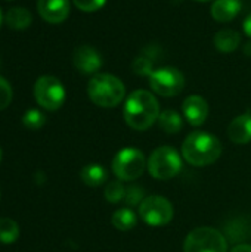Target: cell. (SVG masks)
<instances>
[{
	"label": "cell",
	"instance_id": "1",
	"mask_svg": "<svg viewBox=\"0 0 251 252\" xmlns=\"http://www.w3.org/2000/svg\"><path fill=\"white\" fill-rule=\"evenodd\" d=\"M123 117L126 124L138 131H145L158 121L160 105L155 96L143 89L132 92L124 103Z\"/></svg>",
	"mask_w": 251,
	"mask_h": 252
},
{
	"label": "cell",
	"instance_id": "2",
	"mask_svg": "<svg viewBox=\"0 0 251 252\" xmlns=\"http://www.w3.org/2000/svg\"><path fill=\"white\" fill-rule=\"evenodd\" d=\"M222 155L220 140L207 131L191 133L182 145V157L194 167H206L216 162Z\"/></svg>",
	"mask_w": 251,
	"mask_h": 252
},
{
	"label": "cell",
	"instance_id": "3",
	"mask_svg": "<svg viewBox=\"0 0 251 252\" xmlns=\"http://www.w3.org/2000/svg\"><path fill=\"white\" fill-rule=\"evenodd\" d=\"M90 100L101 108H115L126 96L123 81L112 74H95L87 84Z\"/></svg>",
	"mask_w": 251,
	"mask_h": 252
},
{
	"label": "cell",
	"instance_id": "4",
	"mask_svg": "<svg viewBox=\"0 0 251 252\" xmlns=\"http://www.w3.org/2000/svg\"><path fill=\"white\" fill-rule=\"evenodd\" d=\"M148 171L157 180H169L182 170V158L172 146H160L148 158Z\"/></svg>",
	"mask_w": 251,
	"mask_h": 252
},
{
	"label": "cell",
	"instance_id": "5",
	"mask_svg": "<svg viewBox=\"0 0 251 252\" xmlns=\"http://www.w3.org/2000/svg\"><path fill=\"white\" fill-rule=\"evenodd\" d=\"M146 168V159L142 151L136 148H124L118 151L112 159V171L123 182L139 179Z\"/></svg>",
	"mask_w": 251,
	"mask_h": 252
},
{
	"label": "cell",
	"instance_id": "6",
	"mask_svg": "<svg viewBox=\"0 0 251 252\" xmlns=\"http://www.w3.org/2000/svg\"><path fill=\"white\" fill-rule=\"evenodd\" d=\"M183 252H228V242L217 229L197 227L188 233Z\"/></svg>",
	"mask_w": 251,
	"mask_h": 252
},
{
	"label": "cell",
	"instance_id": "7",
	"mask_svg": "<svg viewBox=\"0 0 251 252\" xmlns=\"http://www.w3.org/2000/svg\"><path fill=\"white\" fill-rule=\"evenodd\" d=\"M34 97L46 111H56L65 102V89L56 77L43 75L34 84Z\"/></svg>",
	"mask_w": 251,
	"mask_h": 252
},
{
	"label": "cell",
	"instance_id": "8",
	"mask_svg": "<svg viewBox=\"0 0 251 252\" xmlns=\"http://www.w3.org/2000/svg\"><path fill=\"white\" fill-rule=\"evenodd\" d=\"M173 205L169 199L163 196H148L139 205V217L143 223L152 227L166 226L173 219Z\"/></svg>",
	"mask_w": 251,
	"mask_h": 252
},
{
	"label": "cell",
	"instance_id": "9",
	"mask_svg": "<svg viewBox=\"0 0 251 252\" xmlns=\"http://www.w3.org/2000/svg\"><path fill=\"white\" fill-rule=\"evenodd\" d=\"M149 84L152 92L157 94L163 97H173L183 90L185 77L179 69L173 66H163L152 71L149 75Z\"/></svg>",
	"mask_w": 251,
	"mask_h": 252
},
{
	"label": "cell",
	"instance_id": "10",
	"mask_svg": "<svg viewBox=\"0 0 251 252\" xmlns=\"http://www.w3.org/2000/svg\"><path fill=\"white\" fill-rule=\"evenodd\" d=\"M72 62L74 66L81 72V74H96L101 66H102V56L96 49H93L89 44L78 46L74 50L72 55Z\"/></svg>",
	"mask_w": 251,
	"mask_h": 252
},
{
	"label": "cell",
	"instance_id": "11",
	"mask_svg": "<svg viewBox=\"0 0 251 252\" xmlns=\"http://www.w3.org/2000/svg\"><path fill=\"white\" fill-rule=\"evenodd\" d=\"M40 16L50 24H61L70 15V0H38Z\"/></svg>",
	"mask_w": 251,
	"mask_h": 252
},
{
	"label": "cell",
	"instance_id": "12",
	"mask_svg": "<svg viewBox=\"0 0 251 252\" xmlns=\"http://www.w3.org/2000/svg\"><path fill=\"white\" fill-rule=\"evenodd\" d=\"M182 111H183V115L188 120V123L195 127L204 124V121L209 117V105H207L206 99L198 94L188 96L183 100Z\"/></svg>",
	"mask_w": 251,
	"mask_h": 252
},
{
	"label": "cell",
	"instance_id": "13",
	"mask_svg": "<svg viewBox=\"0 0 251 252\" xmlns=\"http://www.w3.org/2000/svg\"><path fill=\"white\" fill-rule=\"evenodd\" d=\"M228 137L237 145L251 142V114L246 112L235 117L228 126Z\"/></svg>",
	"mask_w": 251,
	"mask_h": 252
},
{
	"label": "cell",
	"instance_id": "14",
	"mask_svg": "<svg viewBox=\"0 0 251 252\" xmlns=\"http://www.w3.org/2000/svg\"><path fill=\"white\" fill-rule=\"evenodd\" d=\"M241 10L240 0H215L212 4V16L217 22H229L232 21Z\"/></svg>",
	"mask_w": 251,
	"mask_h": 252
},
{
	"label": "cell",
	"instance_id": "15",
	"mask_svg": "<svg viewBox=\"0 0 251 252\" xmlns=\"http://www.w3.org/2000/svg\"><path fill=\"white\" fill-rule=\"evenodd\" d=\"M241 43V35L238 31L231 30V28H225L220 30L215 38H213V44L217 50L223 52V53H231L234 52Z\"/></svg>",
	"mask_w": 251,
	"mask_h": 252
},
{
	"label": "cell",
	"instance_id": "16",
	"mask_svg": "<svg viewBox=\"0 0 251 252\" xmlns=\"http://www.w3.org/2000/svg\"><path fill=\"white\" fill-rule=\"evenodd\" d=\"M158 126H160V128L164 133H167V134H176V133H179L182 130L183 120L179 115V112H176L175 109H166V111L160 112Z\"/></svg>",
	"mask_w": 251,
	"mask_h": 252
},
{
	"label": "cell",
	"instance_id": "17",
	"mask_svg": "<svg viewBox=\"0 0 251 252\" xmlns=\"http://www.w3.org/2000/svg\"><path fill=\"white\" fill-rule=\"evenodd\" d=\"M80 177H81L84 185L96 188V186H101V185H104L107 182L108 173H107V170L104 167H101L98 164H90V165H86L81 170Z\"/></svg>",
	"mask_w": 251,
	"mask_h": 252
},
{
	"label": "cell",
	"instance_id": "18",
	"mask_svg": "<svg viewBox=\"0 0 251 252\" xmlns=\"http://www.w3.org/2000/svg\"><path fill=\"white\" fill-rule=\"evenodd\" d=\"M4 21L13 30H24L31 24L33 16L25 7H12L7 10Z\"/></svg>",
	"mask_w": 251,
	"mask_h": 252
},
{
	"label": "cell",
	"instance_id": "19",
	"mask_svg": "<svg viewBox=\"0 0 251 252\" xmlns=\"http://www.w3.org/2000/svg\"><path fill=\"white\" fill-rule=\"evenodd\" d=\"M112 226L120 232H129L136 227L138 217L130 208H120L112 214Z\"/></svg>",
	"mask_w": 251,
	"mask_h": 252
},
{
	"label": "cell",
	"instance_id": "20",
	"mask_svg": "<svg viewBox=\"0 0 251 252\" xmlns=\"http://www.w3.org/2000/svg\"><path fill=\"white\" fill-rule=\"evenodd\" d=\"M19 236V226L12 219H0V242L13 244Z\"/></svg>",
	"mask_w": 251,
	"mask_h": 252
},
{
	"label": "cell",
	"instance_id": "21",
	"mask_svg": "<svg viewBox=\"0 0 251 252\" xmlns=\"http://www.w3.org/2000/svg\"><path fill=\"white\" fill-rule=\"evenodd\" d=\"M104 196L108 202L111 204H117L120 201H124V196H126V188L124 185L120 182V180H114V182H109L107 186H105V192H104Z\"/></svg>",
	"mask_w": 251,
	"mask_h": 252
},
{
	"label": "cell",
	"instance_id": "22",
	"mask_svg": "<svg viewBox=\"0 0 251 252\" xmlns=\"http://www.w3.org/2000/svg\"><path fill=\"white\" fill-rule=\"evenodd\" d=\"M22 123L30 130H38V128H41L44 126L46 117L38 109H28L22 117Z\"/></svg>",
	"mask_w": 251,
	"mask_h": 252
},
{
	"label": "cell",
	"instance_id": "23",
	"mask_svg": "<svg viewBox=\"0 0 251 252\" xmlns=\"http://www.w3.org/2000/svg\"><path fill=\"white\" fill-rule=\"evenodd\" d=\"M143 189L136 186V185H132L129 188H126V196H124V202L126 205L129 207H135V205H141L142 201H143Z\"/></svg>",
	"mask_w": 251,
	"mask_h": 252
},
{
	"label": "cell",
	"instance_id": "24",
	"mask_svg": "<svg viewBox=\"0 0 251 252\" xmlns=\"http://www.w3.org/2000/svg\"><path fill=\"white\" fill-rule=\"evenodd\" d=\"M132 68L136 74L139 75H151L152 74V63L148 58H142V56H138L133 63H132Z\"/></svg>",
	"mask_w": 251,
	"mask_h": 252
},
{
	"label": "cell",
	"instance_id": "25",
	"mask_svg": "<svg viewBox=\"0 0 251 252\" xmlns=\"http://www.w3.org/2000/svg\"><path fill=\"white\" fill-rule=\"evenodd\" d=\"M12 102V87L10 84L0 77V111L6 109Z\"/></svg>",
	"mask_w": 251,
	"mask_h": 252
},
{
	"label": "cell",
	"instance_id": "26",
	"mask_svg": "<svg viewBox=\"0 0 251 252\" xmlns=\"http://www.w3.org/2000/svg\"><path fill=\"white\" fill-rule=\"evenodd\" d=\"M72 1L80 10L90 13V12H96L101 7H104L107 0H72Z\"/></svg>",
	"mask_w": 251,
	"mask_h": 252
},
{
	"label": "cell",
	"instance_id": "27",
	"mask_svg": "<svg viewBox=\"0 0 251 252\" xmlns=\"http://www.w3.org/2000/svg\"><path fill=\"white\" fill-rule=\"evenodd\" d=\"M243 28H244V32L251 38V13L246 18V21L243 24Z\"/></svg>",
	"mask_w": 251,
	"mask_h": 252
},
{
	"label": "cell",
	"instance_id": "28",
	"mask_svg": "<svg viewBox=\"0 0 251 252\" xmlns=\"http://www.w3.org/2000/svg\"><path fill=\"white\" fill-rule=\"evenodd\" d=\"M231 252H251V245L249 244H241V245H237Z\"/></svg>",
	"mask_w": 251,
	"mask_h": 252
},
{
	"label": "cell",
	"instance_id": "29",
	"mask_svg": "<svg viewBox=\"0 0 251 252\" xmlns=\"http://www.w3.org/2000/svg\"><path fill=\"white\" fill-rule=\"evenodd\" d=\"M244 52H246L247 55H250L251 56V43H247V44H246V47H244Z\"/></svg>",
	"mask_w": 251,
	"mask_h": 252
},
{
	"label": "cell",
	"instance_id": "30",
	"mask_svg": "<svg viewBox=\"0 0 251 252\" xmlns=\"http://www.w3.org/2000/svg\"><path fill=\"white\" fill-rule=\"evenodd\" d=\"M195 1H200V3H207V1H210V0H195Z\"/></svg>",
	"mask_w": 251,
	"mask_h": 252
},
{
	"label": "cell",
	"instance_id": "31",
	"mask_svg": "<svg viewBox=\"0 0 251 252\" xmlns=\"http://www.w3.org/2000/svg\"><path fill=\"white\" fill-rule=\"evenodd\" d=\"M1 22H3V15H1V10H0V25H1Z\"/></svg>",
	"mask_w": 251,
	"mask_h": 252
},
{
	"label": "cell",
	"instance_id": "32",
	"mask_svg": "<svg viewBox=\"0 0 251 252\" xmlns=\"http://www.w3.org/2000/svg\"><path fill=\"white\" fill-rule=\"evenodd\" d=\"M1 157H3V152H1V149H0V161H1Z\"/></svg>",
	"mask_w": 251,
	"mask_h": 252
}]
</instances>
